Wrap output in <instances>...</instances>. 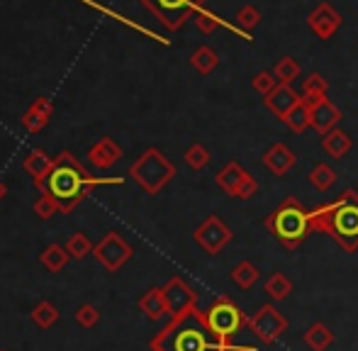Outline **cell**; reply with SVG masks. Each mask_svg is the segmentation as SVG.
I'll return each mask as SVG.
<instances>
[{"label":"cell","instance_id":"cell-13","mask_svg":"<svg viewBox=\"0 0 358 351\" xmlns=\"http://www.w3.org/2000/svg\"><path fill=\"white\" fill-rule=\"evenodd\" d=\"M341 22H344L341 13L331 8L329 3H320L310 13V17H307V24H310V29L317 34V39H331L339 32Z\"/></svg>","mask_w":358,"mask_h":351},{"label":"cell","instance_id":"cell-33","mask_svg":"<svg viewBox=\"0 0 358 351\" xmlns=\"http://www.w3.org/2000/svg\"><path fill=\"white\" fill-rule=\"evenodd\" d=\"M273 73H275V78H278L280 83H287V86H290V83L300 76V64H297L292 57H283L278 64H275Z\"/></svg>","mask_w":358,"mask_h":351},{"label":"cell","instance_id":"cell-38","mask_svg":"<svg viewBox=\"0 0 358 351\" xmlns=\"http://www.w3.org/2000/svg\"><path fill=\"white\" fill-rule=\"evenodd\" d=\"M57 213H62V210H59V203L52 198V195L42 193V198L34 203V215H37V217H42V220H49V217H54Z\"/></svg>","mask_w":358,"mask_h":351},{"label":"cell","instance_id":"cell-12","mask_svg":"<svg viewBox=\"0 0 358 351\" xmlns=\"http://www.w3.org/2000/svg\"><path fill=\"white\" fill-rule=\"evenodd\" d=\"M166 300V310H169V317H180V315L190 313V310L198 308V293L185 283L180 275L166 280V285H161Z\"/></svg>","mask_w":358,"mask_h":351},{"label":"cell","instance_id":"cell-11","mask_svg":"<svg viewBox=\"0 0 358 351\" xmlns=\"http://www.w3.org/2000/svg\"><path fill=\"white\" fill-rule=\"evenodd\" d=\"M193 239H195V244H198V247L203 249L205 254H210V257H217V254H220L222 249H224L227 244L231 242V229H229V224H227L222 217H217V215H210V217L203 220V222H200V227L193 232Z\"/></svg>","mask_w":358,"mask_h":351},{"label":"cell","instance_id":"cell-28","mask_svg":"<svg viewBox=\"0 0 358 351\" xmlns=\"http://www.w3.org/2000/svg\"><path fill=\"white\" fill-rule=\"evenodd\" d=\"M259 268H256L251 262H239L231 268V280H234L239 288H244V290H249V288H254L256 285V280H259Z\"/></svg>","mask_w":358,"mask_h":351},{"label":"cell","instance_id":"cell-8","mask_svg":"<svg viewBox=\"0 0 358 351\" xmlns=\"http://www.w3.org/2000/svg\"><path fill=\"white\" fill-rule=\"evenodd\" d=\"M146 8L161 20L169 29H180V24L205 8L208 0H142Z\"/></svg>","mask_w":358,"mask_h":351},{"label":"cell","instance_id":"cell-9","mask_svg":"<svg viewBox=\"0 0 358 351\" xmlns=\"http://www.w3.org/2000/svg\"><path fill=\"white\" fill-rule=\"evenodd\" d=\"M249 329L261 344H275L287 332V320L275 305H261L259 313L249 317Z\"/></svg>","mask_w":358,"mask_h":351},{"label":"cell","instance_id":"cell-37","mask_svg":"<svg viewBox=\"0 0 358 351\" xmlns=\"http://www.w3.org/2000/svg\"><path fill=\"white\" fill-rule=\"evenodd\" d=\"M220 22L222 20L217 17L215 13H210V10H198V13H195V27L200 29V32L203 34H210V32H215L217 27H220Z\"/></svg>","mask_w":358,"mask_h":351},{"label":"cell","instance_id":"cell-40","mask_svg":"<svg viewBox=\"0 0 358 351\" xmlns=\"http://www.w3.org/2000/svg\"><path fill=\"white\" fill-rule=\"evenodd\" d=\"M244 351H256V349H254V347H249V349H244Z\"/></svg>","mask_w":358,"mask_h":351},{"label":"cell","instance_id":"cell-24","mask_svg":"<svg viewBox=\"0 0 358 351\" xmlns=\"http://www.w3.org/2000/svg\"><path fill=\"white\" fill-rule=\"evenodd\" d=\"M69 259L71 257H69L66 247H62V244H49V247L39 254V262H42V266L49 271V273H59V271H64L69 264Z\"/></svg>","mask_w":358,"mask_h":351},{"label":"cell","instance_id":"cell-15","mask_svg":"<svg viewBox=\"0 0 358 351\" xmlns=\"http://www.w3.org/2000/svg\"><path fill=\"white\" fill-rule=\"evenodd\" d=\"M88 159H90V164H93L95 169L105 171V169L115 166V164L122 159V147H120L113 137H103L88 149Z\"/></svg>","mask_w":358,"mask_h":351},{"label":"cell","instance_id":"cell-20","mask_svg":"<svg viewBox=\"0 0 358 351\" xmlns=\"http://www.w3.org/2000/svg\"><path fill=\"white\" fill-rule=\"evenodd\" d=\"M139 310L146 315V317L151 320V322H159L161 317H166L169 315V310H166V300H164V290L161 288H149L146 293L139 298Z\"/></svg>","mask_w":358,"mask_h":351},{"label":"cell","instance_id":"cell-26","mask_svg":"<svg viewBox=\"0 0 358 351\" xmlns=\"http://www.w3.org/2000/svg\"><path fill=\"white\" fill-rule=\"evenodd\" d=\"M264 290H266V295H268L271 300H275V303H283V300L290 298V293H292V280L287 278L285 273H273V275H268V280L264 283Z\"/></svg>","mask_w":358,"mask_h":351},{"label":"cell","instance_id":"cell-36","mask_svg":"<svg viewBox=\"0 0 358 351\" xmlns=\"http://www.w3.org/2000/svg\"><path fill=\"white\" fill-rule=\"evenodd\" d=\"M327 90H329V81L322 73H312L302 83V95H327Z\"/></svg>","mask_w":358,"mask_h":351},{"label":"cell","instance_id":"cell-4","mask_svg":"<svg viewBox=\"0 0 358 351\" xmlns=\"http://www.w3.org/2000/svg\"><path fill=\"white\" fill-rule=\"evenodd\" d=\"M266 229L283 244L285 249H297L315 234L312 210H307L297 198H285L273 213L266 217Z\"/></svg>","mask_w":358,"mask_h":351},{"label":"cell","instance_id":"cell-35","mask_svg":"<svg viewBox=\"0 0 358 351\" xmlns=\"http://www.w3.org/2000/svg\"><path fill=\"white\" fill-rule=\"evenodd\" d=\"M278 83H280V81L275 78V73H273V71H259L254 78H251V86H254V90H256L259 95H264V98L271 93V90L278 88Z\"/></svg>","mask_w":358,"mask_h":351},{"label":"cell","instance_id":"cell-25","mask_svg":"<svg viewBox=\"0 0 358 351\" xmlns=\"http://www.w3.org/2000/svg\"><path fill=\"white\" fill-rule=\"evenodd\" d=\"M283 122H285L287 127H290L295 134L305 132V129H310V127H312V108L305 103V100L300 98V103H297L295 108H292L290 113L285 115Z\"/></svg>","mask_w":358,"mask_h":351},{"label":"cell","instance_id":"cell-34","mask_svg":"<svg viewBox=\"0 0 358 351\" xmlns=\"http://www.w3.org/2000/svg\"><path fill=\"white\" fill-rule=\"evenodd\" d=\"M73 317H76V322H78V327H83V329H93L95 324L100 322V310L95 308V305L85 303V305H80V308L76 310Z\"/></svg>","mask_w":358,"mask_h":351},{"label":"cell","instance_id":"cell-6","mask_svg":"<svg viewBox=\"0 0 358 351\" xmlns=\"http://www.w3.org/2000/svg\"><path fill=\"white\" fill-rule=\"evenodd\" d=\"M203 313H205V320H208L210 329L215 332V337L222 339V342H231L241 329L249 327L246 313L229 298V295L215 298L213 305H210L208 310H203Z\"/></svg>","mask_w":358,"mask_h":351},{"label":"cell","instance_id":"cell-39","mask_svg":"<svg viewBox=\"0 0 358 351\" xmlns=\"http://www.w3.org/2000/svg\"><path fill=\"white\" fill-rule=\"evenodd\" d=\"M5 195H8V185H5L3 180H0V203L5 200Z\"/></svg>","mask_w":358,"mask_h":351},{"label":"cell","instance_id":"cell-14","mask_svg":"<svg viewBox=\"0 0 358 351\" xmlns=\"http://www.w3.org/2000/svg\"><path fill=\"white\" fill-rule=\"evenodd\" d=\"M341 117H344L341 110L336 108L329 98H322L320 103L312 108V129L324 137V134H329L331 129H336V124L341 122Z\"/></svg>","mask_w":358,"mask_h":351},{"label":"cell","instance_id":"cell-31","mask_svg":"<svg viewBox=\"0 0 358 351\" xmlns=\"http://www.w3.org/2000/svg\"><path fill=\"white\" fill-rule=\"evenodd\" d=\"M261 22V10L256 5H244V8L236 10V24L239 29H244L246 34H251Z\"/></svg>","mask_w":358,"mask_h":351},{"label":"cell","instance_id":"cell-5","mask_svg":"<svg viewBox=\"0 0 358 351\" xmlns=\"http://www.w3.org/2000/svg\"><path fill=\"white\" fill-rule=\"evenodd\" d=\"M129 176L137 180V185L149 195H156L173 180L176 166L159 152V149H146L142 157L129 166Z\"/></svg>","mask_w":358,"mask_h":351},{"label":"cell","instance_id":"cell-10","mask_svg":"<svg viewBox=\"0 0 358 351\" xmlns=\"http://www.w3.org/2000/svg\"><path fill=\"white\" fill-rule=\"evenodd\" d=\"M93 257L105 271H110V273H117V271L134 257V249H132V244L124 242L122 234L108 232L98 244H95Z\"/></svg>","mask_w":358,"mask_h":351},{"label":"cell","instance_id":"cell-16","mask_svg":"<svg viewBox=\"0 0 358 351\" xmlns=\"http://www.w3.org/2000/svg\"><path fill=\"white\" fill-rule=\"evenodd\" d=\"M300 98L302 95H297L295 90H292V86H287V83H278V88L271 90V93L264 98V105L275 115V117L283 120L285 115L290 113L297 103H300Z\"/></svg>","mask_w":358,"mask_h":351},{"label":"cell","instance_id":"cell-32","mask_svg":"<svg viewBox=\"0 0 358 351\" xmlns=\"http://www.w3.org/2000/svg\"><path fill=\"white\" fill-rule=\"evenodd\" d=\"M183 159H185V164L193 169V171H203V169L213 162V157H210V152L203 147V144H190Z\"/></svg>","mask_w":358,"mask_h":351},{"label":"cell","instance_id":"cell-1","mask_svg":"<svg viewBox=\"0 0 358 351\" xmlns=\"http://www.w3.org/2000/svg\"><path fill=\"white\" fill-rule=\"evenodd\" d=\"M151 351H244L249 349L236 347L234 342H222L210 329L205 313L200 308L180 315V317L169 320L161 332H156L149 342Z\"/></svg>","mask_w":358,"mask_h":351},{"label":"cell","instance_id":"cell-3","mask_svg":"<svg viewBox=\"0 0 358 351\" xmlns=\"http://www.w3.org/2000/svg\"><path fill=\"white\" fill-rule=\"evenodd\" d=\"M315 232L329 234L344 252L358 249V188H349L339 198L312 210Z\"/></svg>","mask_w":358,"mask_h":351},{"label":"cell","instance_id":"cell-41","mask_svg":"<svg viewBox=\"0 0 358 351\" xmlns=\"http://www.w3.org/2000/svg\"><path fill=\"white\" fill-rule=\"evenodd\" d=\"M0 351H8V349H0Z\"/></svg>","mask_w":358,"mask_h":351},{"label":"cell","instance_id":"cell-30","mask_svg":"<svg viewBox=\"0 0 358 351\" xmlns=\"http://www.w3.org/2000/svg\"><path fill=\"white\" fill-rule=\"evenodd\" d=\"M310 183L315 185L320 193H324V190H329L331 185L336 183V171L329 166V164H317V166L310 171Z\"/></svg>","mask_w":358,"mask_h":351},{"label":"cell","instance_id":"cell-19","mask_svg":"<svg viewBox=\"0 0 358 351\" xmlns=\"http://www.w3.org/2000/svg\"><path fill=\"white\" fill-rule=\"evenodd\" d=\"M22 169L32 176V180L39 185V183H44L47 176L54 171V159L49 157L47 152H42V149H34V152H29L27 157H24Z\"/></svg>","mask_w":358,"mask_h":351},{"label":"cell","instance_id":"cell-23","mask_svg":"<svg viewBox=\"0 0 358 351\" xmlns=\"http://www.w3.org/2000/svg\"><path fill=\"white\" fill-rule=\"evenodd\" d=\"M59 317H62V313H59L57 305L49 303V300H42V303H37L32 308V313H29V320H32L34 327H39V329L54 327V324L59 322Z\"/></svg>","mask_w":358,"mask_h":351},{"label":"cell","instance_id":"cell-2","mask_svg":"<svg viewBox=\"0 0 358 351\" xmlns=\"http://www.w3.org/2000/svg\"><path fill=\"white\" fill-rule=\"evenodd\" d=\"M122 183L124 178H95V176H88V171L76 162L71 152H62L54 159V171L37 188L42 193L52 195L59 203V210L64 215H69L73 208H78L88 198V193L93 188H98V185H122Z\"/></svg>","mask_w":358,"mask_h":351},{"label":"cell","instance_id":"cell-27","mask_svg":"<svg viewBox=\"0 0 358 351\" xmlns=\"http://www.w3.org/2000/svg\"><path fill=\"white\" fill-rule=\"evenodd\" d=\"M190 66H193L195 71L200 73V76H210V73H213L215 69L220 66V57H217L215 49L200 47V49H195L193 57H190Z\"/></svg>","mask_w":358,"mask_h":351},{"label":"cell","instance_id":"cell-22","mask_svg":"<svg viewBox=\"0 0 358 351\" xmlns=\"http://www.w3.org/2000/svg\"><path fill=\"white\" fill-rule=\"evenodd\" d=\"M305 344L312 351H327L331 344H334V332H331L324 322H315V324H310V327H307Z\"/></svg>","mask_w":358,"mask_h":351},{"label":"cell","instance_id":"cell-18","mask_svg":"<svg viewBox=\"0 0 358 351\" xmlns=\"http://www.w3.org/2000/svg\"><path fill=\"white\" fill-rule=\"evenodd\" d=\"M264 166L273 176H285L295 166V154H292V149L287 144L278 142L264 154Z\"/></svg>","mask_w":358,"mask_h":351},{"label":"cell","instance_id":"cell-29","mask_svg":"<svg viewBox=\"0 0 358 351\" xmlns=\"http://www.w3.org/2000/svg\"><path fill=\"white\" fill-rule=\"evenodd\" d=\"M64 247H66L69 257L76 259V262H83V259L90 257V254H93V249H95L93 242H90L83 232H73L71 237L66 239V244H64Z\"/></svg>","mask_w":358,"mask_h":351},{"label":"cell","instance_id":"cell-21","mask_svg":"<svg viewBox=\"0 0 358 351\" xmlns=\"http://www.w3.org/2000/svg\"><path fill=\"white\" fill-rule=\"evenodd\" d=\"M322 149L329 154L331 159H344L346 154L351 152V137L344 132V129H331L329 134L322 137Z\"/></svg>","mask_w":358,"mask_h":351},{"label":"cell","instance_id":"cell-17","mask_svg":"<svg viewBox=\"0 0 358 351\" xmlns=\"http://www.w3.org/2000/svg\"><path fill=\"white\" fill-rule=\"evenodd\" d=\"M54 115V103L49 98H37L32 105H29V110L22 115V124L24 129H27L29 134H37L42 132L44 127H47L49 117Z\"/></svg>","mask_w":358,"mask_h":351},{"label":"cell","instance_id":"cell-7","mask_svg":"<svg viewBox=\"0 0 358 351\" xmlns=\"http://www.w3.org/2000/svg\"><path fill=\"white\" fill-rule=\"evenodd\" d=\"M215 183L220 185V190H224L229 198L251 200L256 193H259V183H256V178L246 171L239 162L227 164V166L215 176Z\"/></svg>","mask_w":358,"mask_h":351}]
</instances>
